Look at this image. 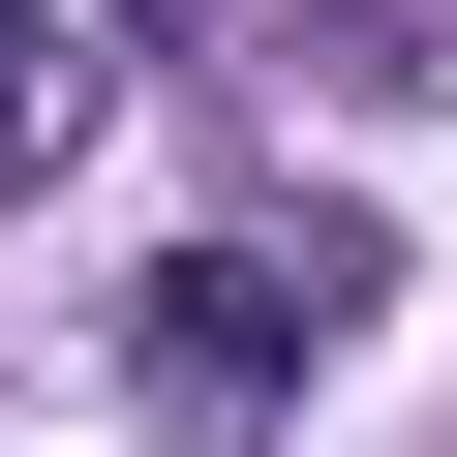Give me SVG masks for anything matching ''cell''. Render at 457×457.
I'll return each instance as SVG.
<instances>
[{"label": "cell", "instance_id": "cell-1", "mask_svg": "<svg viewBox=\"0 0 457 457\" xmlns=\"http://www.w3.org/2000/svg\"><path fill=\"white\" fill-rule=\"evenodd\" d=\"M305 305H336V245H183V275L122 305V366H153V396H183L213 457H245V427L305 396Z\"/></svg>", "mask_w": 457, "mask_h": 457}, {"label": "cell", "instance_id": "cell-2", "mask_svg": "<svg viewBox=\"0 0 457 457\" xmlns=\"http://www.w3.org/2000/svg\"><path fill=\"white\" fill-rule=\"evenodd\" d=\"M122 153V0H0V183H92Z\"/></svg>", "mask_w": 457, "mask_h": 457}, {"label": "cell", "instance_id": "cell-3", "mask_svg": "<svg viewBox=\"0 0 457 457\" xmlns=\"http://www.w3.org/2000/svg\"><path fill=\"white\" fill-rule=\"evenodd\" d=\"M305 62L336 92H457V0H305Z\"/></svg>", "mask_w": 457, "mask_h": 457}]
</instances>
